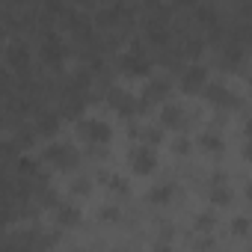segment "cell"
Listing matches in <instances>:
<instances>
[{
    "label": "cell",
    "mask_w": 252,
    "mask_h": 252,
    "mask_svg": "<svg viewBox=\"0 0 252 252\" xmlns=\"http://www.w3.org/2000/svg\"><path fill=\"white\" fill-rule=\"evenodd\" d=\"M155 163H158V158H155V149L152 146H137L131 152V166H134L137 175H149L155 169Z\"/></svg>",
    "instance_id": "cell-1"
},
{
    "label": "cell",
    "mask_w": 252,
    "mask_h": 252,
    "mask_svg": "<svg viewBox=\"0 0 252 252\" xmlns=\"http://www.w3.org/2000/svg\"><path fill=\"white\" fill-rule=\"evenodd\" d=\"M83 137H86L89 143H110V125L101 122V119L86 122V125H83Z\"/></svg>",
    "instance_id": "cell-2"
},
{
    "label": "cell",
    "mask_w": 252,
    "mask_h": 252,
    "mask_svg": "<svg viewBox=\"0 0 252 252\" xmlns=\"http://www.w3.org/2000/svg\"><path fill=\"white\" fill-rule=\"evenodd\" d=\"M211 202L214 205H228V199H231V193H228V187L225 184H211Z\"/></svg>",
    "instance_id": "cell-3"
},
{
    "label": "cell",
    "mask_w": 252,
    "mask_h": 252,
    "mask_svg": "<svg viewBox=\"0 0 252 252\" xmlns=\"http://www.w3.org/2000/svg\"><path fill=\"white\" fill-rule=\"evenodd\" d=\"M205 92H208V101H217V104H228V89H225V86H220V83H211Z\"/></svg>",
    "instance_id": "cell-4"
},
{
    "label": "cell",
    "mask_w": 252,
    "mask_h": 252,
    "mask_svg": "<svg viewBox=\"0 0 252 252\" xmlns=\"http://www.w3.org/2000/svg\"><path fill=\"white\" fill-rule=\"evenodd\" d=\"M202 77H205V68H202V65H193V68H187V74H184V86L193 89V86L202 83Z\"/></svg>",
    "instance_id": "cell-5"
},
{
    "label": "cell",
    "mask_w": 252,
    "mask_h": 252,
    "mask_svg": "<svg viewBox=\"0 0 252 252\" xmlns=\"http://www.w3.org/2000/svg\"><path fill=\"white\" fill-rule=\"evenodd\" d=\"M48 158H51V160H57L60 166L74 163V152H65V149H60V146H57V149H51V152H48Z\"/></svg>",
    "instance_id": "cell-6"
},
{
    "label": "cell",
    "mask_w": 252,
    "mask_h": 252,
    "mask_svg": "<svg viewBox=\"0 0 252 252\" xmlns=\"http://www.w3.org/2000/svg\"><path fill=\"white\" fill-rule=\"evenodd\" d=\"M122 63H125V68H128L131 74H143V71H146V60H143V57H137V54L125 57Z\"/></svg>",
    "instance_id": "cell-7"
},
{
    "label": "cell",
    "mask_w": 252,
    "mask_h": 252,
    "mask_svg": "<svg viewBox=\"0 0 252 252\" xmlns=\"http://www.w3.org/2000/svg\"><path fill=\"white\" fill-rule=\"evenodd\" d=\"M160 122H163V125H178V122H181V110H178L175 104H166L163 113H160Z\"/></svg>",
    "instance_id": "cell-8"
},
{
    "label": "cell",
    "mask_w": 252,
    "mask_h": 252,
    "mask_svg": "<svg viewBox=\"0 0 252 252\" xmlns=\"http://www.w3.org/2000/svg\"><path fill=\"white\" fill-rule=\"evenodd\" d=\"M169 196H172V187H169V184H158V187H152V193H149L152 202H169Z\"/></svg>",
    "instance_id": "cell-9"
},
{
    "label": "cell",
    "mask_w": 252,
    "mask_h": 252,
    "mask_svg": "<svg viewBox=\"0 0 252 252\" xmlns=\"http://www.w3.org/2000/svg\"><path fill=\"white\" fill-rule=\"evenodd\" d=\"M77 220H80V211H77V208H71V205H63V208H60V222H63V225H68V222L74 225Z\"/></svg>",
    "instance_id": "cell-10"
},
{
    "label": "cell",
    "mask_w": 252,
    "mask_h": 252,
    "mask_svg": "<svg viewBox=\"0 0 252 252\" xmlns=\"http://www.w3.org/2000/svg\"><path fill=\"white\" fill-rule=\"evenodd\" d=\"M231 231H234L237 237H246V234H249V220H246V217H234V220H231Z\"/></svg>",
    "instance_id": "cell-11"
},
{
    "label": "cell",
    "mask_w": 252,
    "mask_h": 252,
    "mask_svg": "<svg viewBox=\"0 0 252 252\" xmlns=\"http://www.w3.org/2000/svg\"><path fill=\"white\" fill-rule=\"evenodd\" d=\"M202 146H205L208 152H220V149H222V140L214 137V134H202Z\"/></svg>",
    "instance_id": "cell-12"
},
{
    "label": "cell",
    "mask_w": 252,
    "mask_h": 252,
    "mask_svg": "<svg viewBox=\"0 0 252 252\" xmlns=\"http://www.w3.org/2000/svg\"><path fill=\"white\" fill-rule=\"evenodd\" d=\"M196 228H202V231H205V228H214V214H208V211L199 214V217H196Z\"/></svg>",
    "instance_id": "cell-13"
},
{
    "label": "cell",
    "mask_w": 252,
    "mask_h": 252,
    "mask_svg": "<svg viewBox=\"0 0 252 252\" xmlns=\"http://www.w3.org/2000/svg\"><path fill=\"white\" fill-rule=\"evenodd\" d=\"M110 187H113L116 193H128V181H125V178H113Z\"/></svg>",
    "instance_id": "cell-14"
},
{
    "label": "cell",
    "mask_w": 252,
    "mask_h": 252,
    "mask_svg": "<svg viewBox=\"0 0 252 252\" xmlns=\"http://www.w3.org/2000/svg\"><path fill=\"white\" fill-rule=\"evenodd\" d=\"M146 140H152V143H158V140H160V131H155V128H149V131H146Z\"/></svg>",
    "instance_id": "cell-15"
},
{
    "label": "cell",
    "mask_w": 252,
    "mask_h": 252,
    "mask_svg": "<svg viewBox=\"0 0 252 252\" xmlns=\"http://www.w3.org/2000/svg\"><path fill=\"white\" fill-rule=\"evenodd\" d=\"M243 134H246V140H252V116H249L246 125H243Z\"/></svg>",
    "instance_id": "cell-16"
},
{
    "label": "cell",
    "mask_w": 252,
    "mask_h": 252,
    "mask_svg": "<svg viewBox=\"0 0 252 252\" xmlns=\"http://www.w3.org/2000/svg\"><path fill=\"white\" fill-rule=\"evenodd\" d=\"M175 152H187V140H184V137L175 140Z\"/></svg>",
    "instance_id": "cell-17"
},
{
    "label": "cell",
    "mask_w": 252,
    "mask_h": 252,
    "mask_svg": "<svg viewBox=\"0 0 252 252\" xmlns=\"http://www.w3.org/2000/svg\"><path fill=\"white\" fill-rule=\"evenodd\" d=\"M243 155H246V160H252V140H246V146H243Z\"/></svg>",
    "instance_id": "cell-18"
},
{
    "label": "cell",
    "mask_w": 252,
    "mask_h": 252,
    "mask_svg": "<svg viewBox=\"0 0 252 252\" xmlns=\"http://www.w3.org/2000/svg\"><path fill=\"white\" fill-rule=\"evenodd\" d=\"M155 252H172V249H169L166 243H158V246H155Z\"/></svg>",
    "instance_id": "cell-19"
},
{
    "label": "cell",
    "mask_w": 252,
    "mask_h": 252,
    "mask_svg": "<svg viewBox=\"0 0 252 252\" xmlns=\"http://www.w3.org/2000/svg\"><path fill=\"white\" fill-rule=\"evenodd\" d=\"M246 199H252V181L246 184Z\"/></svg>",
    "instance_id": "cell-20"
},
{
    "label": "cell",
    "mask_w": 252,
    "mask_h": 252,
    "mask_svg": "<svg viewBox=\"0 0 252 252\" xmlns=\"http://www.w3.org/2000/svg\"><path fill=\"white\" fill-rule=\"evenodd\" d=\"M249 252H252V246H249Z\"/></svg>",
    "instance_id": "cell-21"
},
{
    "label": "cell",
    "mask_w": 252,
    "mask_h": 252,
    "mask_svg": "<svg viewBox=\"0 0 252 252\" xmlns=\"http://www.w3.org/2000/svg\"><path fill=\"white\" fill-rule=\"evenodd\" d=\"M249 83H252V77H249Z\"/></svg>",
    "instance_id": "cell-22"
}]
</instances>
